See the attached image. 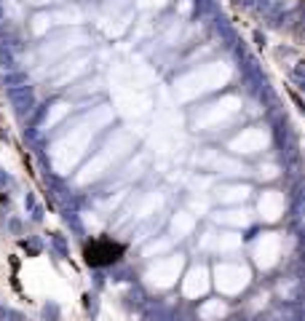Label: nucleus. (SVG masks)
Returning a JSON list of instances; mask_svg holds the SVG:
<instances>
[{
    "label": "nucleus",
    "instance_id": "1",
    "mask_svg": "<svg viewBox=\"0 0 305 321\" xmlns=\"http://www.w3.org/2000/svg\"><path fill=\"white\" fill-rule=\"evenodd\" d=\"M123 252H126V246L118 244V241H113V238H94L89 246H86V262L91 265V268H107V265H113V262H118Z\"/></svg>",
    "mask_w": 305,
    "mask_h": 321
}]
</instances>
